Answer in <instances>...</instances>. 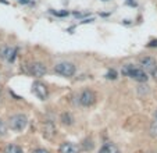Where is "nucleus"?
<instances>
[{
	"instance_id": "nucleus-9",
	"label": "nucleus",
	"mask_w": 157,
	"mask_h": 153,
	"mask_svg": "<svg viewBox=\"0 0 157 153\" xmlns=\"http://www.w3.org/2000/svg\"><path fill=\"white\" fill-rule=\"evenodd\" d=\"M59 153H81V146L74 142H63L59 146Z\"/></svg>"
},
{
	"instance_id": "nucleus-19",
	"label": "nucleus",
	"mask_w": 157,
	"mask_h": 153,
	"mask_svg": "<svg viewBox=\"0 0 157 153\" xmlns=\"http://www.w3.org/2000/svg\"><path fill=\"white\" fill-rule=\"evenodd\" d=\"M7 131H9V125L4 123L2 118H0V138H3V136L7 135Z\"/></svg>"
},
{
	"instance_id": "nucleus-22",
	"label": "nucleus",
	"mask_w": 157,
	"mask_h": 153,
	"mask_svg": "<svg viewBox=\"0 0 157 153\" xmlns=\"http://www.w3.org/2000/svg\"><path fill=\"white\" fill-rule=\"evenodd\" d=\"M125 3H127L128 6H131V7H138V3L135 2V0H127Z\"/></svg>"
},
{
	"instance_id": "nucleus-17",
	"label": "nucleus",
	"mask_w": 157,
	"mask_h": 153,
	"mask_svg": "<svg viewBox=\"0 0 157 153\" xmlns=\"http://www.w3.org/2000/svg\"><path fill=\"white\" fill-rule=\"evenodd\" d=\"M106 80H111V81H116L117 78H118V73H117L116 70H114V68H110L109 71H107L106 73Z\"/></svg>"
},
{
	"instance_id": "nucleus-10",
	"label": "nucleus",
	"mask_w": 157,
	"mask_h": 153,
	"mask_svg": "<svg viewBox=\"0 0 157 153\" xmlns=\"http://www.w3.org/2000/svg\"><path fill=\"white\" fill-rule=\"evenodd\" d=\"M56 134H57V130H56V125H54L53 121H50V120L44 121V124H43V136L44 138L53 139L54 136H56Z\"/></svg>"
},
{
	"instance_id": "nucleus-1",
	"label": "nucleus",
	"mask_w": 157,
	"mask_h": 153,
	"mask_svg": "<svg viewBox=\"0 0 157 153\" xmlns=\"http://www.w3.org/2000/svg\"><path fill=\"white\" fill-rule=\"evenodd\" d=\"M121 74L124 76H128L131 80L136 81L139 84H146L149 80V74L143 70L140 65H133V64H125L121 68Z\"/></svg>"
},
{
	"instance_id": "nucleus-5",
	"label": "nucleus",
	"mask_w": 157,
	"mask_h": 153,
	"mask_svg": "<svg viewBox=\"0 0 157 153\" xmlns=\"http://www.w3.org/2000/svg\"><path fill=\"white\" fill-rule=\"evenodd\" d=\"M17 54H18V47L10 46V45H3V46H0V59L7 61V63H10V64H13V63L15 61Z\"/></svg>"
},
{
	"instance_id": "nucleus-18",
	"label": "nucleus",
	"mask_w": 157,
	"mask_h": 153,
	"mask_svg": "<svg viewBox=\"0 0 157 153\" xmlns=\"http://www.w3.org/2000/svg\"><path fill=\"white\" fill-rule=\"evenodd\" d=\"M149 134H150V136H153V138L157 139V120L151 121L150 127H149Z\"/></svg>"
},
{
	"instance_id": "nucleus-24",
	"label": "nucleus",
	"mask_w": 157,
	"mask_h": 153,
	"mask_svg": "<svg viewBox=\"0 0 157 153\" xmlns=\"http://www.w3.org/2000/svg\"><path fill=\"white\" fill-rule=\"evenodd\" d=\"M95 21V18H85V20L81 21V24H89V22H93Z\"/></svg>"
},
{
	"instance_id": "nucleus-20",
	"label": "nucleus",
	"mask_w": 157,
	"mask_h": 153,
	"mask_svg": "<svg viewBox=\"0 0 157 153\" xmlns=\"http://www.w3.org/2000/svg\"><path fill=\"white\" fill-rule=\"evenodd\" d=\"M31 153H50L48 149H43V147H38V149H35V150H32Z\"/></svg>"
},
{
	"instance_id": "nucleus-15",
	"label": "nucleus",
	"mask_w": 157,
	"mask_h": 153,
	"mask_svg": "<svg viewBox=\"0 0 157 153\" xmlns=\"http://www.w3.org/2000/svg\"><path fill=\"white\" fill-rule=\"evenodd\" d=\"M136 91H138V95H139L140 97H145L150 93V88H149V85H146V84H140V85L136 88Z\"/></svg>"
},
{
	"instance_id": "nucleus-7",
	"label": "nucleus",
	"mask_w": 157,
	"mask_h": 153,
	"mask_svg": "<svg viewBox=\"0 0 157 153\" xmlns=\"http://www.w3.org/2000/svg\"><path fill=\"white\" fill-rule=\"evenodd\" d=\"M27 67H28L27 73L31 74L32 76H35V78H42V76L46 75V73H48L46 65L40 61H33V63H31L29 65H27Z\"/></svg>"
},
{
	"instance_id": "nucleus-28",
	"label": "nucleus",
	"mask_w": 157,
	"mask_h": 153,
	"mask_svg": "<svg viewBox=\"0 0 157 153\" xmlns=\"http://www.w3.org/2000/svg\"><path fill=\"white\" fill-rule=\"evenodd\" d=\"M151 76H153L154 80H156V81H157V73H156V74H154V75H151Z\"/></svg>"
},
{
	"instance_id": "nucleus-3",
	"label": "nucleus",
	"mask_w": 157,
	"mask_h": 153,
	"mask_svg": "<svg viewBox=\"0 0 157 153\" xmlns=\"http://www.w3.org/2000/svg\"><path fill=\"white\" fill-rule=\"evenodd\" d=\"M53 71L57 75H61V76H64V78H71V76H74L75 73H77V67H75V64L71 61H60V63L54 64Z\"/></svg>"
},
{
	"instance_id": "nucleus-11",
	"label": "nucleus",
	"mask_w": 157,
	"mask_h": 153,
	"mask_svg": "<svg viewBox=\"0 0 157 153\" xmlns=\"http://www.w3.org/2000/svg\"><path fill=\"white\" fill-rule=\"evenodd\" d=\"M98 153H121V152H120L118 146H117L116 143H113V142H106V143H103L100 146Z\"/></svg>"
},
{
	"instance_id": "nucleus-21",
	"label": "nucleus",
	"mask_w": 157,
	"mask_h": 153,
	"mask_svg": "<svg viewBox=\"0 0 157 153\" xmlns=\"http://www.w3.org/2000/svg\"><path fill=\"white\" fill-rule=\"evenodd\" d=\"M146 46H147V47H157V39H151V41L149 42Z\"/></svg>"
},
{
	"instance_id": "nucleus-23",
	"label": "nucleus",
	"mask_w": 157,
	"mask_h": 153,
	"mask_svg": "<svg viewBox=\"0 0 157 153\" xmlns=\"http://www.w3.org/2000/svg\"><path fill=\"white\" fill-rule=\"evenodd\" d=\"M72 14H74L77 18H79V17H85V15H89V13H78V11H74Z\"/></svg>"
},
{
	"instance_id": "nucleus-6",
	"label": "nucleus",
	"mask_w": 157,
	"mask_h": 153,
	"mask_svg": "<svg viewBox=\"0 0 157 153\" xmlns=\"http://www.w3.org/2000/svg\"><path fill=\"white\" fill-rule=\"evenodd\" d=\"M139 65L149 75H154L157 73V60L153 56H142L139 59Z\"/></svg>"
},
{
	"instance_id": "nucleus-8",
	"label": "nucleus",
	"mask_w": 157,
	"mask_h": 153,
	"mask_svg": "<svg viewBox=\"0 0 157 153\" xmlns=\"http://www.w3.org/2000/svg\"><path fill=\"white\" fill-rule=\"evenodd\" d=\"M32 93L38 97L39 100H48L49 99V89L40 81H35L32 84Z\"/></svg>"
},
{
	"instance_id": "nucleus-29",
	"label": "nucleus",
	"mask_w": 157,
	"mask_h": 153,
	"mask_svg": "<svg viewBox=\"0 0 157 153\" xmlns=\"http://www.w3.org/2000/svg\"><path fill=\"white\" fill-rule=\"evenodd\" d=\"M101 2H109V0H101Z\"/></svg>"
},
{
	"instance_id": "nucleus-26",
	"label": "nucleus",
	"mask_w": 157,
	"mask_h": 153,
	"mask_svg": "<svg viewBox=\"0 0 157 153\" xmlns=\"http://www.w3.org/2000/svg\"><path fill=\"white\" fill-rule=\"evenodd\" d=\"M122 24H124V25H131L132 22H131V20H124L122 21Z\"/></svg>"
},
{
	"instance_id": "nucleus-12",
	"label": "nucleus",
	"mask_w": 157,
	"mask_h": 153,
	"mask_svg": "<svg viewBox=\"0 0 157 153\" xmlns=\"http://www.w3.org/2000/svg\"><path fill=\"white\" fill-rule=\"evenodd\" d=\"M60 121H61L63 125L71 127V125H74L75 118H74V116H72L70 112H64V113H61V114H60Z\"/></svg>"
},
{
	"instance_id": "nucleus-16",
	"label": "nucleus",
	"mask_w": 157,
	"mask_h": 153,
	"mask_svg": "<svg viewBox=\"0 0 157 153\" xmlns=\"http://www.w3.org/2000/svg\"><path fill=\"white\" fill-rule=\"evenodd\" d=\"M50 14H53L54 17H60V18H64V17H68L70 15V11L68 10H49Z\"/></svg>"
},
{
	"instance_id": "nucleus-27",
	"label": "nucleus",
	"mask_w": 157,
	"mask_h": 153,
	"mask_svg": "<svg viewBox=\"0 0 157 153\" xmlns=\"http://www.w3.org/2000/svg\"><path fill=\"white\" fill-rule=\"evenodd\" d=\"M154 120H157V110L154 112Z\"/></svg>"
},
{
	"instance_id": "nucleus-2",
	"label": "nucleus",
	"mask_w": 157,
	"mask_h": 153,
	"mask_svg": "<svg viewBox=\"0 0 157 153\" xmlns=\"http://www.w3.org/2000/svg\"><path fill=\"white\" fill-rule=\"evenodd\" d=\"M9 128L14 132H22L28 125V117L22 113H17L9 117V123H7Z\"/></svg>"
},
{
	"instance_id": "nucleus-13",
	"label": "nucleus",
	"mask_w": 157,
	"mask_h": 153,
	"mask_svg": "<svg viewBox=\"0 0 157 153\" xmlns=\"http://www.w3.org/2000/svg\"><path fill=\"white\" fill-rule=\"evenodd\" d=\"M79 146H81V150H83V152H90L95 147V142H93L92 138H85L81 142Z\"/></svg>"
},
{
	"instance_id": "nucleus-25",
	"label": "nucleus",
	"mask_w": 157,
	"mask_h": 153,
	"mask_svg": "<svg viewBox=\"0 0 157 153\" xmlns=\"http://www.w3.org/2000/svg\"><path fill=\"white\" fill-rule=\"evenodd\" d=\"M3 103V91H2V86H0V104Z\"/></svg>"
},
{
	"instance_id": "nucleus-4",
	"label": "nucleus",
	"mask_w": 157,
	"mask_h": 153,
	"mask_svg": "<svg viewBox=\"0 0 157 153\" xmlns=\"http://www.w3.org/2000/svg\"><path fill=\"white\" fill-rule=\"evenodd\" d=\"M98 100V95L92 89H83L79 92L77 97V102L81 107H92Z\"/></svg>"
},
{
	"instance_id": "nucleus-14",
	"label": "nucleus",
	"mask_w": 157,
	"mask_h": 153,
	"mask_svg": "<svg viewBox=\"0 0 157 153\" xmlns=\"http://www.w3.org/2000/svg\"><path fill=\"white\" fill-rule=\"evenodd\" d=\"M4 153H24V150H22V147H21L20 145L9 143L4 147Z\"/></svg>"
}]
</instances>
